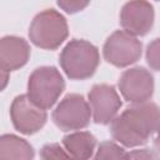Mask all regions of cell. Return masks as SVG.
<instances>
[{
	"mask_svg": "<svg viewBox=\"0 0 160 160\" xmlns=\"http://www.w3.org/2000/svg\"><path fill=\"white\" fill-rule=\"evenodd\" d=\"M160 128V108L149 101L134 104L111 121L112 138L128 148L146 144Z\"/></svg>",
	"mask_w": 160,
	"mask_h": 160,
	"instance_id": "6da1fadb",
	"label": "cell"
},
{
	"mask_svg": "<svg viewBox=\"0 0 160 160\" xmlns=\"http://www.w3.org/2000/svg\"><path fill=\"white\" fill-rule=\"evenodd\" d=\"M59 61L69 79L85 80L96 71L100 56L94 44L81 39H72L62 49Z\"/></svg>",
	"mask_w": 160,
	"mask_h": 160,
	"instance_id": "7a4b0ae2",
	"label": "cell"
},
{
	"mask_svg": "<svg viewBox=\"0 0 160 160\" xmlns=\"http://www.w3.org/2000/svg\"><path fill=\"white\" fill-rule=\"evenodd\" d=\"M68 22L65 18L54 9L39 12L29 28L30 41L41 49L55 50L68 38Z\"/></svg>",
	"mask_w": 160,
	"mask_h": 160,
	"instance_id": "3957f363",
	"label": "cell"
},
{
	"mask_svg": "<svg viewBox=\"0 0 160 160\" xmlns=\"http://www.w3.org/2000/svg\"><path fill=\"white\" fill-rule=\"evenodd\" d=\"M65 89L60 71L54 66L35 69L28 81V95L40 108L50 109Z\"/></svg>",
	"mask_w": 160,
	"mask_h": 160,
	"instance_id": "277c9868",
	"label": "cell"
},
{
	"mask_svg": "<svg viewBox=\"0 0 160 160\" xmlns=\"http://www.w3.org/2000/svg\"><path fill=\"white\" fill-rule=\"evenodd\" d=\"M91 115V106L82 95L68 94L54 110L52 120L62 131L80 130L89 125Z\"/></svg>",
	"mask_w": 160,
	"mask_h": 160,
	"instance_id": "5b68a950",
	"label": "cell"
},
{
	"mask_svg": "<svg viewBox=\"0 0 160 160\" xmlns=\"http://www.w3.org/2000/svg\"><path fill=\"white\" fill-rule=\"evenodd\" d=\"M142 52V45L135 35L118 30L112 32L104 44L102 54L108 62L118 68H125L136 62Z\"/></svg>",
	"mask_w": 160,
	"mask_h": 160,
	"instance_id": "8992f818",
	"label": "cell"
},
{
	"mask_svg": "<svg viewBox=\"0 0 160 160\" xmlns=\"http://www.w3.org/2000/svg\"><path fill=\"white\" fill-rule=\"evenodd\" d=\"M10 118L14 128L21 134L31 135L38 132L46 122L45 109L36 105L29 95L16 96L10 106Z\"/></svg>",
	"mask_w": 160,
	"mask_h": 160,
	"instance_id": "52a82bcc",
	"label": "cell"
},
{
	"mask_svg": "<svg viewBox=\"0 0 160 160\" xmlns=\"http://www.w3.org/2000/svg\"><path fill=\"white\" fill-rule=\"evenodd\" d=\"M119 90L122 98L131 104L148 101L154 92V78L145 68H131L121 74Z\"/></svg>",
	"mask_w": 160,
	"mask_h": 160,
	"instance_id": "ba28073f",
	"label": "cell"
},
{
	"mask_svg": "<svg viewBox=\"0 0 160 160\" xmlns=\"http://www.w3.org/2000/svg\"><path fill=\"white\" fill-rule=\"evenodd\" d=\"M89 102L96 124H110L121 108V100L112 85L96 84L89 92Z\"/></svg>",
	"mask_w": 160,
	"mask_h": 160,
	"instance_id": "9c48e42d",
	"label": "cell"
},
{
	"mask_svg": "<svg viewBox=\"0 0 160 160\" xmlns=\"http://www.w3.org/2000/svg\"><path fill=\"white\" fill-rule=\"evenodd\" d=\"M122 29L135 36L146 35L154 24V8L146 0H130L120 12Z\"/></svg>",
	"mask_w": 160,
	"mask_h": 160,
	"instance_id": "30bf717a",
	"label": "cell"
},
{
	"mask_svg": "<svg viewBox=\"0 0 160 160\" xmlns=\"http://www.w3.org/2000/svg\"><path fill=\"white\" fill-rule=\"evenodd\" d=\"M30 58L29 44L18 36H4L0 41V68L12 71L24 66Z\"/></svg>",
	"mask_w": 160,
	"mask_h": 160,
	"instance_id": "8fae6325",
	"label": "cell"
},
{
	"mask_svg": "<svg viewBox=\"0 0 160 160\" xmlns=\"http://www.w3.org/2000/svg\"><path fill=\"white\" fill-rule=\"evenodd\" d=\"M62 145L71 158L89 159L95 150L96 139L88 131H76L62 139Z\"/></svg>",
	"mask_w": 160,
	"mask_h": 160,
	"instance_id": "7c38bea8",
	"label": "cell"
},
{
	"mask_svg": "<svg viewBox=\"0 0 160 160\" xmlns=\"http://www.w3.org/2000/svg\"><path fill=\"white\" fill-rule=\"evenodd\" d=\"M35 155L32 146L25 140L12 134H5L0 138L1 159H32Z\"/></svg>",
	"mask_w": 160,
	"mask_h": 160,
	"instance_id": "4fadbf2b",
	"label": "cell"
},
{
	"mask_svg": "<svg viewBox=\"0 0 160 160\" xmlns=\"http://www.w3.org/2000/svg\"><path fill=\"white\" fill-rule=\"evenodd\" d=\"M125 150L112 141H102L95 154V159H126Z\"/></svg>",
	"mask_w": 160,
	"mask_h": 160,
	"instance_id": "5bb4252c",
	"label": "cell"
},
{
	"mask_svg": "<svg viewBox=\"0 0 160 160\" xmlns=\"http://www.w3.org/2000/svg\"><path fill=\"white\" fill-rule=\"evenodd\" d=\"M146 62L156 71H160V38L154 39L146 48Z\"/></svg>",
	"mask_w": 160,
	"mask_h": 160,
	"instance_id": "9a60e30c",
	"label": "cell"
},
{
	"mask_svg": "<svg viewBox=\"0 0 160 160\" xmlns=\"http://www.w3.org/2000/svg\"><path fill=\"white\" fill-rule=\"evenodd\" d=\"M40 156L42 159H68L71 158L66 150H64L59 144H48L45 145L41 151Z\"/></svg>",
	"mask_w": 160,
	"mask_h": 160,
	"instance_id": "2e32d148",
	"label": "cell"
},
{
	"mask_svg": "<svg viewBox=\"0 0 160 160\" xmlns=\"http://www.w3.org/2000/svg\"><path fill=\"white\" fill-rule=\"evenodd\" d=\"M90 4V0H58V5L68 14H75L84 10Z\"/></svg>",
	"mask_w": 160,
	"mask_h": 160,
	"instance_id": "e0dca14e",
	"label": "cell"
},
{
	"mask_svg": "<svg viewBox=\"0 0 160 160\" xmlns=\"http://www.w3.org/2000/svg\"><path fill=\"white\" fill-rule=\"evenodd\" d=\"M158 154L150 151L149 149H141V150H134L126 155V159H156Z\"/></svg>",
	"mask_w": 160,
	"mask_h": 160,
	"instance_id": "ac0fdd59",
	"label": "cell"
},
{
	"mask_svg": "<svg viewBox=\"0 0 160 160\" xmlns=\"http://www.w3.org/2000/svg\"><path fill=\"white\" fill-rule=\"evenodd\" d=\"M8 74H9V71H6V70H1V76H2L1 89H4V88L6 86V82H8Z\"/></svg>",
	"mask_w": 160,
	"mask_h": 160,
	"instance_id": "d6986e66",
	"label": "cell"
},
{
	"mask_svg": "<svg viewBox=\"0 0 160 160\" xmlns=\"http://www.w3.org/2000/svg\"><path fill=\"white\" fill-rule=\"evenodd\" d=\"M156 132H158V134H156V138H155V141H154V144H155L156 149L160 151V128H159V130H158Z\"/></svg>",
	"mask_w": 160,
	"mask_h": 160,
	"instance_id": "ffe728a7",
	"label": "cell"
}]
</instances>
